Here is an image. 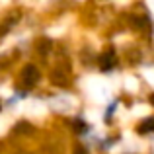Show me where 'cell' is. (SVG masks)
Returning a JSON list of instances; mask_svg holds the SVG:
<instances>
[{"label":"cell","instance_id":"cell-1","mask_svg":"<svg viewBox=\"0 0 154 154\" xmlns=\"http://www.w3.org/2000/svg\"><path fill=\"white\" fill-rule=\"evenodd\" d=\"M22 78H23V84L26 86H33L35 82H37V78H39V74H37V70H35L33 66H27L26 70H23V74H22Z\"/></svg>","mask_w":154,"mask_h":154},{"label":"cell","instance_id":"cell-2","mask_svg":"<svg viewBox=\"0 0 154 154\" xmlns=\"http://www.w3.org/2000/svg\"><path fill=\"white\" fill-rule=\"evenodd\" d=\"M100 63H102V64H100V66H102L103 70H107L109 66H113V53H111V51L103 53V55L100 57Z\"/></svg>","mask_w":154,"mask_h":154},{"label":"cell","instance_id":"cell-3","mask_svg":"<svg viewBox=\"0 0 154 154\" xmlns=\"http://www.w3.org/2000/svg\"><path fill=\"white\" fill-rule=\"evenodd\" d=\"M140 133H148V131H154V119H146L143 125H140V129H139Z\"/></svg>","mask_w":154,"mask_h":154},{"label":"cell","instance_id":"cell-4","mask_svg":"<svg viewBox=\"0 0 154 154\" xmlns=\"http://www.w3.org/2000/svg\"><path fill=\"white\" fill-rule=\"evenodd\" d=\"M150 102H152V105H154V96H152V98H150Z\"/></svg>","mask_w":154,"mask_h":154}]
</instances>
